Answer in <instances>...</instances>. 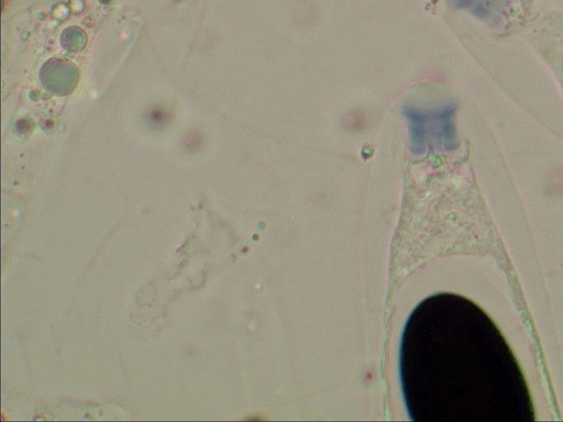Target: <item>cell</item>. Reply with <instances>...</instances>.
Returning a JSON list of instances; mask_svg holds the SVG:
<instances>
[{
	"label": "cell",
	"instance_id": "7a4b0ae2",
	"mask_svg": "<svg viewBox=\"0 0 563 422\" xmlns=\"http://www.w3.org/2000/svg\"><path fill=\"white\" fill-rule=\"evenodd\" d=\"M407 120L409 134V149L421 155L429 145L435 141L448 142L446 110L423 109L413 104H406L401 109Z\"/></svg>",
	"mask_w": 563,
	"mask_h": 422
},
{
	"label": "cell",
	"instance_id": "6da1fadb",
	"mask_svg": "<svg viewBox=\"0 0 563 422\" xmlns=\"http://www.w3.org/2000/svg\"><path fill=\"white\" fill-rule=\"evenodd\" d=\"M399 375L412 421L534 420L511 348L493 320L463 296L437 293L413 309L400 341Z\"/></svg>",
	"mask_w": 563,
	"mask_h": 422
}]
</instances>
